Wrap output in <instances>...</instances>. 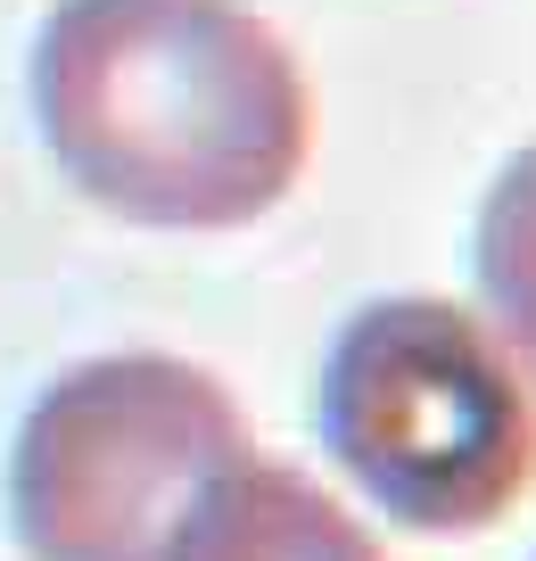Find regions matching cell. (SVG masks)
Here are the masks:
<instances>
[{
  "instance_id": "cell-4",
  "label": "cell",
  "mask_w": 536,
  "mask_h": 561,
  "mask_svg": "<svg viewBox=\"0 0 536 561\" xmlns=\"http://www.w3.org/2000/svg\"><path fill=\"white\" fill-rule=\"evenodd\" d=\"M166 561H380V545L289 462L240 455L191 495Z\"/></svg>"
},
{
  "instance_id": "cell-2",
  "label": "cell",
  "mask_w": 536,
  "mask_h": 561,
  "mask_svg": "<svg viewBox=\"0 0 536 561\" xmlns=\"http://www.w3.org/2000/svg\"><path fill=\"white\" fill-rule=\"evenodd\" d=\"M313 430L388 520L463 537L536 471V404L512 347L446 298H372L330 339Z\"/></svg>"
},
{
  "instance_id": "cell-3",
  "label": "cell",
  "mask_w": 536,
  "mask_h": 561,
  "mask_svg": "<svg viewBox=\"0 0 536 561\" xmlns=\"http://www.w3.org/2000/svg\"><path fill=\"white\" fill-rule=\"evenodd\" d=\"M224 462H240V413L215 371L182 355H91L25 404L9 528L25 561H166Z\"/></svg>"
},
{
  "instance_id": "cell-5",
  "label": "cell",
  "mask_w": 536,
  "mask_h": 561,
  "mask_svg": "<svg viewBox=\"0 0 536 561\" xmlns=\"http://www.w3.org/2000/svg\"><path fill=\"white\" fill-rule=\"evenodd\" d=\"M470 264H479V298L495 314V339L536 371V140L487 182Z\"/></svg>"
},
{
  "instance_id": "cell-1",
  "label": "cell",
  "mask_w": 536,
  "mask_h": 561,
  "mask_svg": "<svg viewBox=\"0 0 536 561\" xmlns=\"http://www.w3.org/2000/svg\"><path fill=\"white\" fill-rule=\"evenodd\" d=\"M25 91L58 174L157 231L256 224L313 133L297 58L240 0H58Z\"/></svg>"
}]
</instances>
